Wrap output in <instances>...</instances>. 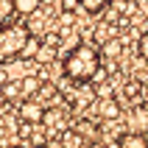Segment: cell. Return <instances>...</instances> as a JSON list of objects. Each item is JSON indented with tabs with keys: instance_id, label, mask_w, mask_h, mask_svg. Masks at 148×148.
<instances>
[{
	"instance_id": "cell-1",
	"label": "cell",
	"mask_w": 148,
	"mask_h": 148,
	"mask_svg": "<svg viewBox=\"0 0 148 148\" xmlns=\"http://www.w3.org/2000/svg\"><path fill=\"white\" fill-rule=\"evenodd\" d=\"M98 70H101V53H98L95 45H90V42L75 45V48L64 56V75L73 78V81H78V84L92 81Z\"/></svg>"
},
{
	"instance_id": "cell-2",
	"label": "cell",
	"mask_w": 148,
	"mask_h": 148,
	"mask_svg": "<svg viewBox=\"0 0 148 148\" xmlns=\"http://www.w3.org/2000/svg\"><path fill=\"white\" fill-rule=\"evenodd\" d=\"M28 36H31V31L20 23L0 25V59H17L23 53Z\"/></svg>"
},
{
	"instance_id": "cell-3",
	"label": "cell",
	"mask_w": 148,
	"mask_h": 148,
	"mask_svg": "<svg viewBox=\"0 0 148 148\" xmlns=\"http://www.w3.org/2000/svg\"><path fill=\"white\" fill-rule=\"evenodd\" d=\"M20 117H23L25 126H36L45 120V106H42V101H23L20 103Z\"/></svg>"
},
{
	"instance_id": "cell-4",
	"label": "cell",
	"mask_w": 148,
	"mask_h": 148,
	"mask_svg": "<svg viewBox=\"0 0 148 148\" xmlns=\"http://www.w3.org/2000/svg\"><path fill=\"white\" fill-rule=\"evenodd\" d=\"M129 132L145 137V132H148V106H134L129 112Z\"/></svg>"
},
{
	"instance_id": "cell-5",
	"label": "cell",
	"mask_w": 148,
	"mask_h": 148,
	"mask_svg": "<svg viewBox=\"0 0 148 148\" xmlns=\"http://www.w3.org/2000/svg\"><path fill=\"white\" fill-rule=\"evenodd\" d=\"M39 90H42L39 75H25V78H20V95H23V101H34L39 95Z\"/></svg>"
},
{
	"instance_id": "cell-6",
	"label": "cell",
	"mask_w": 148,
	"mask_h": 148,
	"mask_svg": "<svg viewBox=\"0 0 148 148\" xmlns=\"http://www.w3.org/2000/svg\"><path fill=\"white\" fill-rule=\"evenodd\" d=\"M11 6H14V14L31 17V14H36V11H39L42 0H11Z\"/></svg>"
},
{
	"instance_id": "cell-7",
	"label": "cell",
	"mask_w": 148,
	"mask_h": 148,
	"mask_svg": "<svg viewBox=\"0 0 148 148\" xmlns=\"http://www.w3.org/2000/svg\"><path fill=\"white\" fill-rule=\"evenodd\" d=\"M117 148H148V137H143V134H132L126 132L120 140H117Z\"/></svg>"
},
{
	"instance_id": "cell-8",
	"label": "cell",
	"mask_w": 148,
	"mask_h": 148,
	"mask_svg": "<svg viewBox=\"0 0 148 148\" xmlns=\"http://www.w3.org/2000/svg\"><path fill=\"white\" fill-rule=\"evenodd\" d=\"M39 48H42V39L39 36H28V42H25V48H23V53H20V56L25 59V62H31V59H36V53H39Z\"/></svg>"
},
{
	"instance_id": "cell-9",
	"label": "cell",
	"mask_w": 148,
	"mask_h": 148,
	"mask_svg": "<svg viewBox=\"0 0 148 148\" xmlns=\"http://www.w3.org/2000/svg\"><path fill=\"white\" fill-rule=\"evenodd\" d=\"M78 3H81L84 11H90V14H101L103 8H109L112 0H78Z\"/></svg>"
},
{
	"instance_id": "cell-10",
	"label": "cell",
	"mask_w": 148,
	"mask_h": 148,
	"mask_svg": "<svg viewBox=\"0 0 148 148\" xmlns=\"http://www.w3.org/2000/svg\"><path fill=\"white\" fill-rule=\"evenodd\" d=\"M101 115L106 117V120L117 117V115H120V103H117V101H112V98H106L103 103H101Z\"/></svg>"
},
{
	"instance_id": "cell-11",
	"label": "cell",
	"mask_w": 148,
	"mask_h": 148,
	"mask_svg": "<svg viewBox=\"0 0 148 148\" xmlns=\"http://www.w3.org/2000/svg\"><path fill=\"white\" fill-rule=\"evenodd\" d=\"M42 123H48L50 129H62V126H64V117H62V112L53 109V112H45V120H42Z\"/></svg>"
},
{
	"instance_id": "cell-12",
	"label": "cell",
	"mask_w": 148,
	"mask_h": 148,
	"mask_svg": "<svg viewBox=\"0 0 148 148\" xmlns=\"http://www.w3.org/2000/svg\"><path fill=\"white\" fill-rule=\"evenodd\" d=\"M3 98H6V101H23V95H20V84L8 81L6 87H3Z\"/></svg>"
},
{
	"instance_id": "cell-13",
	"label": "cell",
	"mask_w": 148,
	"mask_h": 148,
	"mask_svg": "<svg viewBox=\"0 0 148 148\" xmlns=\"http://www.w3.org/2000/svg\"><path fill=\"white\" fill-rule=\"evenodd\" d=\"M11 14H14V6H11V0H0V23H6Z\"/></svg>"
},
{
	"instance_id": "cell-14",
	"label": "cell",
	"mask_w": 148,
	"mask_h": 148,
	"mask_svg": "<svg viewBox=\"0 0 148 148\" xmlns=\"http://www.w3.org/2000/svg\"><path fill=\"white\" fill-rule=\"evenodd\" d=\"M62 143H64V148H78V134L75 132H64Z\"/></svg>"
},
{
	"instance_id": "cell-15",
	"label": "cell",
	"mask_w": 148,
	"mask_h": 148,
	"mask_svg": "<svg viewBox=\"0 0 148 148\" xmlns=\"http://www.w3.org/2000/svg\"><path fill=\"white\" fill-rule=\"evenodd\" d=\"M53 50H56V48H48V45H42L39 53H36V59H39V62H50V59H53Z\"/></svg>"
},
{
	"instance_id": "cell-16",
	"label": "cell",
	"mask_w": 148,
	"mask_h": 148,
	"mask_svg": "<svg viewBox=\"0 0 148 148\" xmlns=\"http://www.w3.org/2000/svg\"><path fill=\"white\" fill-rule=\"evenodd\" d=\"M137 48H140V56H143V59L148 62V31H145V34L140 36V42H137Z\"/></svg>"
},
{
	"instance_id": "cell-17",
	"label": "cell",
	"mask_w": 148,
	"mask_h": 148,
	"mask_svg": "<svg viewBox=\"0 0 148 148\" xmlns=\"http://www.w3.org/2000/svg\"><path fill=\"white\" fill-rule=\"evenodd\" d=\"M59 23H62V28H73V25H75L73 11H70V14H62V20H59Z\"/></svg>"
},
{
	"instance_id": "cell-18",
	"label": "cell",
	"mask_w": 148,
	"mask_h": 148,
	"mask_svg": "<svg viewBox=\"0 0 148 148\" xmlns=\"http://www.w3.org/2000/svg\"><path fill=\"white\" fill-rule=\"evenodd\" d=\"M8 84V70H3V64H0V87H6Z\"/></svg>"
},
{
	"instance_id": "cell-19",
	"label": "cell",
	"mask_w": 148,
	"mask_h": 148,
	"mask_svg": "<svg viewBox=\"0 0 148 148\" xmlns=\"http://www.w3.org/2000/svg\"><path fill=\"white\" fill-rule=\"evenodd\" d=\"M14 148H28V145H14Z\"/></svg>"
},
{
	"instance_id": "cell-20",
	"label": "cell",
	"mask_w": 148,
	"mask_h": 148,
	"mask_svg": "<svg viewBox=\"0 0 148 148\" xmlns=\"http://www.w3.org/2000/svg\"><path fill=\"white\" fill-rule=\"evenodd\" d=\"M36 148H48V145H36Z\"/></svg>"
},
{
	"instance_id": "cell-21",
	"label": "cell",
	"mask_w": 148,
	"mask_h": 148,
	"mask_svg": "<svg viewBox=\"0 0 148 148\" xmlns=\"http://www.w3.org/2000/svg\"><path fill=\"white\" fill-rule=\"evenodd\" d=\"M145 101H148V90H145Z\"/></svg>"
}]
</instances>
